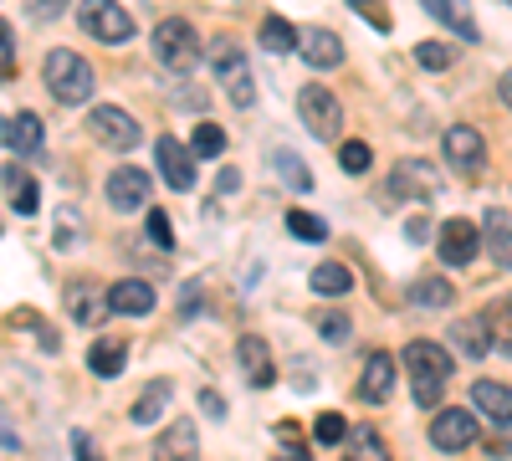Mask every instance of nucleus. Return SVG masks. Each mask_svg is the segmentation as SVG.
<instances>
[{
    "label": "nucleus",
    "instance_id": "5fc2aeb1",
    "mask_svg": "<svg viewBox=\"0 0 512 461\" xmlns=\"http://www.w3.org/2000/svg\"><path fill=\"white\" fill-rule=\"evenodd\" d=\"M507 6H512V0H507Z\"/></svg>",
    "mask_w": 512,
    "mask_h": 461
},
{
    "label": "nucleus",
    "instance_id": "c9c22d12",
    "mask_svg": "<svg viewBox=\"0 0 512 461\" xmlns=\"http://www.w3.org/2000/svg\"><path fill=\"white\" fill-rule=\"evenodd\" d=\"M287 231H292L297 241H323V236H328V221L313 216V211H287Z\"/></svg>",
    "mask_w": 512,
    "mask_h": 461
},
{
    "label": "nucleus",
    "instance_id": "f8f14e48",
    "mask_svg": "<svg viewBox=\"0 0 512 461\" xmlns=\"http://www.w3.org/2000/svg\"><path fill=\"white\" fill-rule=\"evenodd\" d=\"M108 205L113 211H139V205H149V175L134 170V164H118V170L108 175Z\"/></svg>",
    "mask_w": 512,
    "mask_h": 461
},
{
    "label": "nucleus",
    "instance_id": "2f4dec72",
    "mask_svg": "<svg viewBox=\"0 0 512 461\" xmlns=\"http://www.w3.org/2000/svg\"><path fill=\"white\" fill-rule=\"evenodd\" d=\"M272 170H277V175H282V180H287L292 190H313V175H308V164L297 159L292 149H277V154H272Z\"/></svg>",
    "mask_w": 512,
    "mask_h": 461
},
{
    "label": "nucleus",
    "instance_id": "0eeeda50",
    "mask_svg": "<svg viewBox=\"0 0 512 461\" xmlns=\"http://www.w3.org/2000/svg\"><path fill=\"white\" fill-rule=\"evenodd\" d=\"M88 129H93V139L108 144V149H134V144H139V118L123 113L118 103H98V108L88 113Z\"/></svg>",
    "mask_w": 512,
    "mask_h": 461
},
{
    "label": "nucleus",
    "instance_id": "393cba45",
    "mask_svg": "<svg viewBox=\"0 0 512 461\" xmlns=\"http://www.w3.org/2000/svg\"><path fill=\"white\" fill-rule=\"evenodd\" d=\"M0 185L11 190V205L21 216H36V205H41V195H36V180L26 175V170H16V164H6V170H0Z\"/></svg>",
    "mask_w": 512,
    "mask_h": 461
},
{
    "label": "nucleus",
    "instance_id": "423d86ee",
    "mask_svg": "<svg viewBox=\"0 0 512 461\" xmlns=\"http://www.w3.org/2000/svg\"><path fill=\"white\" fill-rule=\"evenodd\" d=\"M216 82L226 88V98H231L236 108H251V103H256L251 67H246V57L231 47V41H216Z\"/></svg>",
    "mask_w": 512,
    "mask_h": 461
},
{
    "label": "nucleus",
    "instance_id": "6ab92c4d",
    "mask_svg": "<svg viewBox=\"0 0 512 461\" xmlns=\"http://www.w3.org/2000/svg\"><path fill=\"white\" fill-rule=\"evenodd\" d=\"M451 349H456V354H466V359H487V354H492V333H487L482 313L456 318V323H451Z\"/></svg>",
    "mask_w": 512,
    "mask_h": 461
},
{
    "label": "nucleus",
    "instance_id": "8fccbe9b",
    "mask_svg": "<svg viewBox=\"0 0 512 461\" xmlns=\"http://www.w3.org/2000/svg\"><path fill=\"white\" fill-rule=\"evenodd\" d=\"M405 236H410V241H431V221H410Z\"/></svg>",
    "mask_w": 512,
    "mask_h": 461
},
{
    "label": "nucleus",
    "instance_id": "37998d69",
    "mask_svg": "<svg viewBox=\"0 0 512 461\" xmlns=\"http://www.w3.org/2000/svg\"><path fill=\"white\" fill-rule=\"evenodd\" d=\"M277 441L292 451V461H308V446L297 441V426H292V421H282V426H277Z\"/></svg>",
    "mask_w": 512,
    "mask_h": 461
},
{
    "label": "nucleus",
    "instance_id": "7ed1b4c3",
    "mask_svg": "<svg viewBox=\"0 0 512 461\" xmlns=\"http://www.w3.org/2000/svg\"><path fill=\"white\" fill-rule=\"evenodd\" d=\"M297 118H303V129L323 144L344 134V108H338V98L323 88V82H308V88L297 93Z\"/></svg>",
    "mask_w": 512,
    "mask_h": 461
},
{
    "label": "nucleus",
    "instance_id": "f257e3e1",
    "mask_svg": "<svg viewBox=\"0 0 512 461\" xmlns=\"http://www.w3.org/2000/svg\"><path fill=\"white\" fill-rule=\"evenodd\" d=\"M405 369H410V395H415V405H441V390H446V380H451V354L441 349V344H431V339H410V349H405Z\"/></svg>",
    "mask_w": 512,
    "mask_h": 461
},
{
    "label": "nucleus",
    "instance_id": "e433bc0d",
    "mask_svg": "<svg viewBox=\"0 0 512 461\" xmlns=\"http://www.w3.org/2000/svg\"><path fill=\"white\" fill-rule=\"evenodd\" d=\"M338 164H344V170H349V175H364V170H369V164H374V149H369L364 139H349L344 149H338Z\"/></svg>",
    "mask_w": 512,
    "mask_h": 461
},
{
    "label": "nucleus",
    "instance_id": "5701e85b",
    "mask_svg": "<svg viewBox=\"0 0 512 461\" xmlns=\"http://www.w3.org/2000/svg\"><path fill=\"white\" fill-rule=\"evenodd\" d=\"M482 323L492 333V354H507L512 359V298H497L482 308Z\"/></svg>",
    "mask_w": 512,
    "mask_h": 461
},
{
    "label": "nucleus",
    "instance_id": "dca6fc26",
    "mask_svg": "<svg viewBox=\"0 0 512 461\" xmlns=\"http://www.w3.org/2000/svg\"><path fill=\"white\" fill-rule=\"evenodd\" d=\"M108 308L128 313V318H144V313H154V287L144 277H123V282L108 287Z\"/></svg>",
    "mask_w": 512,
    "mask_h": 461
},
{
    "label": "nucleus",
    "instance_id": "a211bd4d",
    "mask_svg": "<svg viewBox=\"0 0 512 461\" xmlns=\"http://www.w3.org/2000/svg\"><path fill=\"white\" fill-rule=\"evenodd\" d=\"M425 11H431L441 26H451L461 41H482V26H477V16H472V6L466 0H420Z\"/></svg>",
    "mask_w": 512,
    "mask_h": 461
},
{
    "label": "nucleus",
    "instance_id": "ddd939ff",
    "mask_svg": "<svg viewBox=\"0 0 512 461\" xmlns=\"http://www.w3.org/2000/svg\"><path fill=\"white\" fill-rule=\"evenodd\" d=\"M441 149H446V159H451V170H466V175H472V170H482V154H487L482 134H477V129H466V123L446 129Z\"/></svg>",
    "mask_w": 512,
    "mask_h": 461
},
{
    "label": "nucleus",
    "instance_id": "3c124183",
    "mask_svg": "<svg viewBox=\"0 0 512 461\" xmlns=\"http://www.w3.org/2000/svg\"><path fill=\"white\" fill-rule=\"evenodd\" d=\"M0 446H11V451H16V446H21V436H16V431H11V426H6V421H0Z\"/></svg>",
    "mask_w": 512,
    "mask_h": 461
},
{
    "label": "nucleus",
    "instance_id": "864d4df0",
    "mask_svg": "<svg viewBox=\"0 0 512 461\" xmlns=\"http://www.w3.org/2000/svg\"><path fill=\"white\" fill-rule=\"evenodd\" d=\"M497 93H502V103H507V108H512V72H507V77H502V88H497Z\"/></svg>",
    "mask_w": 512,
    "mask_h": 461
},
{
    "label": "nucleus",
    "instance_id": "1a4fd4ad",
    "mask_svg": "<svg viewBox=\"0 0 512 461\" xmlns=\"http://www.w3.org/2000/svg\"><path fill=\"white\" fill-rule=\"evenodd\" d=\"M436 251H441V262L446 267H472L477 262V251H482V231L472 226V221H446L441 226V241H436Z\"/></svg>",
    "mask_w": 512,
    "mask_h": 461
},
{
    "label": "nucleus",
    "instance_id": "473e14b6",
    "mask_svg": "<svg viewBox=\"0 0 512 461\" xmlns=\"http://www.w3.org/2000/svg\"><path fill=\"white\" fill-rule=\"evenodd\" d=\"M344 446H349V451H344V461H390V446H384L374 431H354Z\"/></svg>",
    "mask_w": 512,
    "mask_h": 461
},
{
    "label": "nucleus",
    "instance_id": "f704fd0d",
    "mask_svg": "<svg viewBox=\"0 0 512 461\" xmlns=\"http://www.w3.org/2000/svg\"><path fill=\"white\" fill-rule=\"evenodd\" d=\"M108 313H113V308H108V298L98 303L93 292H77V287H72V318H77V323H88V328H98V323H103Z\"/></svg>",
    "mask_w": 512,
    "mask_h": 461
},
{
    "label": "nucleus",
    "instance_id": "de8ad7c7",
    "mask_svg": "<svg viewBox=\"0 0 512 461\" xmlns=\"http://www.w3.org/2000/svg\"><path fill=\"white\" fill-rule=\"evenodd\" d=\"M200 405H205V415H216V421L226 415V400H221L216 390H205V395H200Z\"/></svg>",
    "mask_w": 512,
    "mask_h": 461
},
{
    "label": "nucleus",
    "instance_id": "b1692460",
    "mask_svg": "<svg viewBox=\"0 0 512 461\" xmlns=\"http://www.w3.org/2000/svg\"><path fill=\"white\" fill-rule=\"evenodd\" d=\"M482 236H487V246H492V262L512 272V216H507V211H487Z\"/></svg>",
    "mask_w": 512,
    "mask_h": 461
},
{
    "label": "nucleus",
    "instance_id": "4468645a",
    "mask_svg": "<svg viewBox=\"0 0 512 461\" xmlns=\"http://www.w3.org/2000/svg\"><path fill=\"white\" fill-rule=\"evenodd\" d=\"M395 395V359L390 354H369L364 374H359V400L364 405H384Z\"/></svg>",
    "mask_w": 512,
    "mask_h": 461
},
{
    "label": "nucleus",
    "instance_id": "a19ab883",
    "mask_svg": "<svg viewBox=\"0 0 512 461\" xmlns=\"http://www.w3.org/2000/svg\"><path fill=\"white\" fill-rule=\"evenodd\" d=\"M318 333H323V339H333V344L349 339V318H344V313H323V318H318Z\"/></svg>",
    "mask_w": 512,
    "mask_h": 461
},
{
    "label": "nucleus",
    "instance_id": "a18cd8bd",
    "mask_svg": "<svg viewBox=\"0 0 512 461\" xmlns=\"http://www.w3.org/2000/svg\"><path fill=\"white\" fill-rule=\"evenodd\" d=\"M67 6V0H31V16H41V21H52L57 11Z\"/></svg>",
    "mask_w": 512,
    "mask_h": 461
},
{
    "label": "nucleus",
    "instance_id": "c85d7f7f",
    "mask_svg": "<svg viewBox=\"0 0 512 461\" xmlns=\"http://www.w3.org/2000/svg\"><path fill=\"white\" fill-rule=\"evenodd\" d=\"M349 287H354V272L349 267H338V262L313 267V292H323V298H344Z\"/></svg>",
    "mask_w": 512,
    "mask_h": 461
},
{
    "label": "nucleus",
    "instance_id": "7c9ffc66",
    "mask_svg": "<svg viewBox=\"0 0 512 461\" xmlns=\"http://www.w3.org/2000/svg\"><path fill=\"white\" fill-rule=\"evenodd\" d=\"M190 149L200 154V159H221L226 154V129H221V123H195V134H190Z\"/></svg>",
    "mask_w": 512,
    "mask_h": 461
},
{
    "label": "nucleus",
    "instance_id": "79ce46f5",
    "mask_svg": "<svg viewBox=\"0 0 512 461\" xmlns=\"http://www.w3.org/2000/svg\"><path fill=\"white\" fill-rule=\"evenodd\" d=\"M16 72V47H11V31H6V21H0V82H6Z\"/></svg>",
    "mask_w": 512,
    "mask_h": 461
},
{
    "label": "nucleus",
    "instance_id": "72a5a7b5",
    "mask_svg": "<svg viewBox=\"0 0 512 461\" xmlns=\"http://www.w3.org/2000/svg\"><path fill=\"white\" fill-rule=\"evenodd\" d=\"M313 441H318V446H344V441H349V421H344L338 410H323L318 421H313Z\"/></svg>",
    "mask_w": 512,
    "mask_h": 461
},
{
    "label": "nucleus",
    "instance_id": "39448f33",
    "mask_svg": "<svg viewBox=\"0 0 512 461\" xmlns=\"http://www.w3.org/2000/svg\"><path fill=\"white\" fill-rule=\"evenodd\" d=\"M82 31L93 41H103V47H123L134 36V21H128V11L118 0H82Z\"/></svg>",
    "mask_w": 512,
    "mask_h": 461
},
{
    "label": "nucleus",
    "instance_id": "4be33fe9",
    "mask_svg": "<svg viewBox=\"0 0 512 461\" xmlns=\"http://www.w3.org/2000/svg\"><path fill=\"white\" fill-rule=\"evenodd\" d=\"M41 139H47V129H41L36 113H16V118L6 123V144H11L21 159H36V154H41Z\"/></svg>",
    "mask_w": 512,
    "mask_h": 461
},
{
    "label": "nucleus",
    "instance_id": "c756f323",
    "mask_svg": "<svg viewBox=\"0 0 512 461\" xmlns=\"http://www.w3.org/2000/svg\"><path fill=\"white\" fill-rule=\"evenodd\" d=\"M164 405H169V380H149L144 395L134 400V421H139V426L159 421V410H164Z\"/></svg>",
    "mask_w": 512,
    "mask_h": 461
},
{
    "label": "nucleus",
    "instance_id": "c03bdc74",
    "mask_svg": "<svg viewBox=\"0 0 512 461\" xmlns=\"http://www.w3.org/2000/svg\"><path fill=\"white\" fill-rule=\"evenodd\" d=\"M72 226H77V211H57V246H72V236H77Z\"/></svg>",
    "mask_w": 512,
    "mask_h": 461
},
{
    "label": "nucleus",
    "instance_id": "9b49d317",
    "mask_svg": "<svg viewBox=\"0 0 512 461\" xmlns=\"http://www.w3.org/2000/svg\"><path fill=\"white\" fill-rule=\"evenodd\" d=\"M477 441V415L472 410H441L431 421V446L436 451H466Z\"/></svg>",
    "mask_w": 512,
    "mask_h": 461
},
{
    "label": "nucleus",
    "instance_id": "f03ea898",
    "mask_svg": "<svg viewBox=\"0 0 512 461\" xmlns=\"http://www.w3.org/2000/svg\"><path fill=\"white\" fill-rule=\"evenodd\" d=\"M41 72H47V88L62 98V103H88L93 98V67L82 62L77 52H67V47H57V52H47V62H41Z\"/></svg>",
    "mask_w": 512,
    "mask_h": 461
},
{
    "label": "nucleus",
    "instance_id": "ea45409f",
    "mask_svg": "<svg viewBox=\"0 0 512 461\" xmlns=\"http://www.w3.org/2000/svg\"><path fill=\"white\" fill-rule=\"evenodd\" d=\"M349 6H354L359 16H369L374 31H390V11H384V0H349Z\"/></svg>",
    "mask_w": 512,
    "mask_h": 461
},
{
    "label": "nucleus",
    "instance_id": "20e7f679",
    "mask_svg": "<svg viewBox=\"0 0 512 461\" xmlns=\"http://www.w3.org/2000/svg\"><path fill=\"white\" fill-rule=\"evenodd\" d=\"M154 57H159V67H169V72H190V67L200 62V36H195V26H190V21H164V26H154Z\"/></svg>",
    "mask_w": 512,
    "mask_h": 461
},
{
    "label": "nucleus",
    "instance_id": "a878e982",
    "mask_svg": "<svg viewBox=\"0 0 512 461\" xmlns=\"http://www.w3.org/2000/svg\"><path fill=\"white\" fill-rule=\"evenodd\" d=\"M262 47L277 52V57H287V52L303 47V31H297L292 21H282V16H267V21H262Z\"/></svg>",
    "mask_w": 512,
    "mask_h": 461
},
{
    "label": "nucleus",
    "instance_id": "412c9836",
    "mask_svg": "<svg viewBox=\"0 0 512 461\" xmlns=\"http://www.w3.org/2000/svg\"><path fill=\"white\" fill-rule=\"evenodd\" d=\"M303 57H308V67H338L344 62V41H338L328 26H308L303 31Z\"/></svg>",
    "mask_w": 512,
    "mask_h": 461
},
{
    "label": "nucleus",
    "instance_id": "09e8293b",
    "mask_svg": "<svg viewBox=\"0 0 512 461\" xmlns=\"http://www.w3.org/2000/svg\"><path fill=\"white\" fill-rule=\"evenodd\" d=\"M200 308V287H185V303H180V318H195Z\"/></svg>",
    "mask_w": 512,
    "mask_h": 461
},
{
    "label": "nucleus",
    "instance_id": "58836bf2",
    "mask_svg": "<svg viewBox=\"0 0 512 461\" xmlns=\"http://www.w3.org/2000/svg\"><path fill=\"white\" fill-rule=\"evenodd\" d=\"M149 241H154V246H164V251L175 246V226H169V216H164V211H149Z\"/></svg>",
    "mask_w": 512,
    "mask_h": 461
},
{
    "label": "nucleus",
    "instance_id": "cd10ccee",
    "mask_svg": "<svg viewBox=\"0 0 512 461\" xmlns=\"http://www.w3.org/2000/svg\"><path fill=\"white\" fill-rule=\"evenodd\" d=\"M123 364H128V354H123V344H113V339H98V344L88 349V369L98 374V380H113V374H123Z\"/></svg>",
    "mask_w": 512,
    "mask_h": 461
},
{
    "label": "nucleus",
    "instance_id": "aec40b11",
    "mask_svg": "<svg viewBox=\"0 0 512 461\" xmlns=\"http://www.w3.org/2000/svg\"><path fill=\"white\" fill-rule=\"evenodd\" d=\"M472 405L487 415L492 426H512V390L497 385V380H477L472 385Z\"/></svg>",
    "mask_w": 512,
    "mask_h": 461
},
{
    "label": "nucleus",
    "instance_id": "2eb2a0df",
    "mask_svg": "<svg viewBox=\"0 0 512 461\" xmlns=\"http://www.w3.org/2000/svg\"><path fill=\"white\" fill-rule=\"evenodd\" d=\"M236 354H241V374L256 385V390H267L272 380H277V364H272V349H267V339H256V333H246V339L236 344Z\"/></svg>",
    "mask_w": 512,
    "mask_h": 461
},
{
    "label": "nucleus",
    "instance_id": "603ef678",
    "mask_svg": "<svg viewBox=\"0 0 512 461\" xmlns=\"http://www.w3.org/2000/svg\"><path fill=\"white\" fill-rule=\"evenodd\" d=\"M487 456H512V441H487Z\"/></svg>",
    "mask_w": 512,
    "mask_h": 461
},
{
    "label": "nucleus",
    "instance_id": "bb28decb",
    "mask_svg": "<svg viewBox=\"0 0 512 461\" xmlns=\"http://www.w3.org/2000/svg\"><path fill=\"white\" fill-rule=\"evenodd\" d=\"M410 303L415 308H431V313H441V308H451V282L446 277H420V282H410Z\"/></svg>",
    "mask_w": 512,
    "mask_h": 461
},
{
    "label": "nucleus",
    "instance_id": "f3484780",
    "mask_svg": "<svg viewBox=\"0 0 512 461\" xmlns=\"http://www.w3.org/2000/svg\"><path fill=\"white\" fill-rule=\"evenodd\" d=\"M154 461H200V436L195 421H175L159 441H154Z\"/></svg>",
    "mask_w": 512,
    "mask_h": 461
},
{
    "label": "nucleus",
    "instance_id": "4c0bfd02",
    "mask_svg": "<svg viewBox=\"0 0 512 461\" xmlns=\"http://www.w3.org/2000/svg\"><path fill=\"white\" fill-rule=\"evenodd\" d=\"M415 62H420L425 72H446V67H451V47H441V41H420Z\"/></svg>",
    "mask_w": 512,
    "mask_h": 461
},
{
    "label": "nucleus",
    "instance_id": "9d476101",
    "mask_svg": "<svg viewBox=\"0 0 512 461\" xmlns=\"http://www.w3.org/2000/svg\"><path fill=\"white\" fill-rule=\"evenodd\" d=\"M154 159H159V175H164L169 190H195V149H190V144H180V139H159Z\"/></svg>",
    "mask_w": 512,
    "mask_h": 461
},
{
    "label": "nucleus",
    "instance_id": "6e6552de",
    "mask_svg": "<svg viewBox=\"0 0 512 461\" xmlns=\"http://www.w3.org/2000/svg\"><path fill=\"white\" fill-rule=\"evenodd\" d=\"M390 190L400 200H431L441 190V170H436V164H425V159H400L390 170Z\"/></svg>",
    "mask_w": 512,
    "mask_h": 461
},
{
    "label": "nucleus",
    "instance_id": "49530a36",
    "mask_svg": "<svg viewBox=\"0 0 512 461\" xmlns=\"http://www.w3.org/2000/svg\"><path fill=\"white\" fill-rule=\"evenodd\" d=\"M72 451H77V461H98V451H93V436H72Z\"/></svg>",
    "mask_w": 512,
    "mask_h": 461
}]
</instances>
